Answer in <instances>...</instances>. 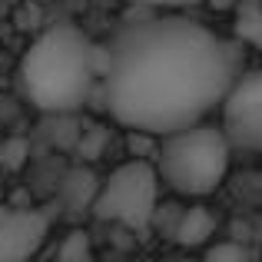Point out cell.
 Wrapping results in <instances>:
<instances>
[{"instance_id":"1","label":"cell","mask_w":262,"mask_h":262,"mask_svg":"<svg viewBox=\"0 0 262 262\" xmlns=\"http://www.w3.org/2000/svg\"><path fill=\"white\" fill-rule=\"evenodd\" d=\"M103 50V106L126 129L160 140L223 110L243 73L232 40L186 17L126 24Z\"/></svg>"},{"instance_id":"2","label":"cell","mask_w":262,"mask_h":262,"mask_svg":"<svg viewBox=\"0 0 262 262\" xmlns=\"http://www.w3.org/2000/svg\"><path fill=\"white\" fill-rule=\"evenodd\" d=\"M106 50L80 27L53 24L30 43L17 67L20 93L40 113H73L100 93Z\"/></svg>"},{"instance_id":"3","label":"cell","mask_w":262,"mask_h":262,"mask_svg":"<svg viewBox=\"0 0 262 262\" xmlns=\"http://www.w3.org/2000/svg\"><path fill=\"white\" fill-rule=\"evenodd\" d=\"M232 149L236 146L226 136V129L203 120L163 136L156 169H160L163 183L173 192L189 199H203V196H212L226 183Z\"/></svg>"},{"instance_id":"4","label":"cell","mask_w":262,"mask_h":262,"mask_svg":"<svg viewBox=\"0 0 262 262\" xmlns=\"http://www.w3.org/2000/svg\"><path fill=\"white\" fill-rule=\"evenodd\" d=\"M160 183L163 176L156 166H149L146 160H129L100 183V189L93 196V212L106 223L146 229L156 216Z\"/></svg>"},{"instance_id":"5","label":"cell","mask_w":262,"mask_h":262,"mask_svg":"<svg viewBox=\"0 0 262 262\" xmlns=\"http://www.w3.org/2000/svg\"><path fill=\"white\" fill-rule=\"evenodd\" d=\"M223 129L236 149L262 153V70L239 73L223 100Z\"/></svg>"},{"instance_id":"6","label":"cell","mask_w":262,"mask_h":262,"mask_svg":"<svg viewBox=\"0 0 262 262\" xmlns=\"http://www.w3.org/2000/svg\"><path fill=\"white\" fill-rule=\"evenodd\" d=\"M47 223L43 212L37 209H10L0 206V259H30L47 243Z\"/></svg>"},{"instance_id":"7","label":"cell","mask_w":262,"mask_h":262,"mask_svg":"<svg viewBox=\"0 0 262 262\" xmlns=\"http://www.w3.org/2000/svg\"><path fill=\"white\" fill-rule=\"evenodd\" d=\"M212 232H216V219H212V212L206 206L183 209L176 216V226H173V239L179 246H189V249H196L206 239H212Z\"/></svg>"},{"instance_id":"8","label":"cell","mask_w":262,"mask_h":262,"mask_svg":"<svg viewBox=\"0 0 262 262\" xmlns=\"http://www.w3.org/2000/svg\"><path fill=\"white\" fill-rule=\"evenodd\" d=\"M232 30L239 43L262 50V0H239L232 10Z\"/></svg>"},{"instance_id":"9","label":"cell","mask_w":262,"mask_h":262,"mask_svg":"<svg viewBox=\"0 0 262 262\" xmlns=\"http://www.w3.org/2000/svg\"><path fill=\"white\" fill-rule=\"evenodd\" d=\"M90 256V236L80 229L67 232L63 243L57 246V259H86Z\"/></svg>"},{"instance_id":"10","label":"cell","mask_w":262,"mask_h":262,"mask_svg":"<svg viewBox=\"0 0 262 262\" xmlns=\"http://www.w3.org/2000/svg\"><path fill=\"white\" fill-rule=\"evenodd\" d=\"M206 256L209 259H249V249H243V246H236V243H223V246L206 249Z\"/></svg>"},{"instance_id":"11","label":"cell","mask_w":262,"mask_h":262,"mask_svg":"<svg viewBox=\"0 0 262 262\" xmlns=\"http://www.w3.org/2000/svg\"><path fill=\"white\" fill-rule=\"evenodd\" d=\"M133 4L160 7V10H179V7H192V4H199V0H133Z\"/></svg>"},{"instance_id":"12","label":"cell","mask_w":262,"mask_h":262,"mask_svg":"<svg viewBox=\"0 0 262 262\" xmlns=\"http://www.w3.org/2000/svg\"><path fill=\"white\" fill-rule=\"evenodd\" d=\"M13 116V100H7V96H0V123L10 120Z\"/></svg>"},{"instance_id":"13","label":"cell","mask_w":262,"mask_h":262,"mask_svg":"<svg viewBox=\"0 0 262 262\" xmlns=\"http://www.w3.org/2000/svg\"><path fill=\"white\" fill-rule=\"evenodd\" d=\"M206 4H209L212 10H236L239 0H206Z\"/></svg>"}]
</instances>
